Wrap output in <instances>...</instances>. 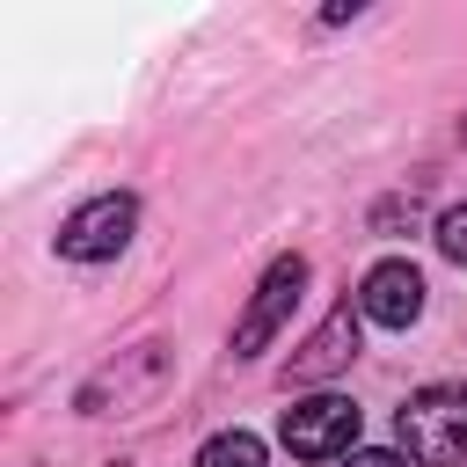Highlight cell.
Returning a JSON list of instances; mask_svg holds the SVG:
<instances>
[{
  "label": "cell",
  "instance_id": "obj_5",
  "mask_svg": "<svg viewBox=\"0 0 467 467\" xmlns=\"http://www.w3.org/2000/svg\"><path fill=\"white\" fill-rule=\"evenodd\" d=\"M161 372H168L161 343H139V350H124V365H102V372L80 387V409H88V416H109V401L124 409V401L153 394V387H161Z\"/></svg>",
  "mask_w": 467,
  "mask_h": 467
},
{
  "label": "cell",
  "instance_id": "obj_9",
  "mask_svg": "<svg viewBox=\"0 0 467 467\" xmlns=\"http://www.w3.org/2000/svg\"><path fill=\"white\" fill-rule=\"evenodd\" d=\"M438 248H445L452 263H467V204H452V212L438 219Z\"/></svg>",
  "mask_w": 467,
  "mask_h": 467
},
{
  "label": "cell",
  "instance_id": "obj_2",
  "mask_svg": "<svg viewBox=\"0 0 467 467\" xmlns=\"http://www.w3.org/2000/svg\"><path fill=\"white\" fill-rule=\"evenodd\" d=\"M277 438H285V452H292V460H336V452H350V445H358V401H343V394L292 401V409H285V423H277Z\"/></svg>",
  "mask_w": 467,
  "mask_h": 467
},
{
  "label": "cell",
  "instance_id": "obj_7",
  "mask_svg": "<svg viewBox=\"0 0 467 467\" xmlns=\"http://www.w3.org/2000/svg\"><path fill=\"white\" fill-rule=\"evenodd\" d=\"M358 358V314L350 306H336L299 350H292V365H285V387H314V379H328V372H343Z\"/></svg>",
  "mask_w": 467,
  "mask_h": 467
},
{
  "label": "cell",
  "instance_id": "obj_3",
  "mask_svg": "<svg viewBox=\"0 0 467 467\" xmlns=\"http://www.w3.org/2000/svg\"><path fill=\"white\" fill-rule=\"evenodd\" d=\"M299 292H306V255H277V263L263 270V285H255L241 328H234V358H255V350L285 328V314L299 306Z\"/></svg>",
  "mask_w": 467,
  "mask_h": 467
},
{
  "label": "cell",
  "instance_id": "obj_10",
  "mask_svg": "<svg viewBox=\"0 0 467 467\" xmlns=\"http://www.w3.org/2000/svg\"><path fill=\"white\" fill-rule=\"evenodd\" d=\"M350 467H401L394 452H350Z\"/></svg>",
  "mask_w": 467,
  "mask_h": 467
},
{
  "label": "cell",
  "instance_id": "obj_1",
  "mask_svg": "<svg viewBox=\"0 0 467 467\" xmlns=\"http://www.w3.org/2000/svg\"><path fill=\"white\" fill-rule=\"evenodd\" d=\"M416 467H460L467 460V387H423L394 416Z\"/></svg>",
  "mask_w": 467,
  "mask_h": 467
},
{
  "label": "cell",
  "instance_id": "obj_8",
  "mask_svg": "<svg viewBox=\"0 0 467 467\" xmlns=\"http://www.w3.org/2000/svg\"><path fill=\"white\" fill-rule=\"evenodd\" d=\"M197 467H263V438H255V431H219V438L197 452Z\"/></svg>",
  "mask_w": 467,
  "mask_h": 467
},
{
  "label": "cell",
  "instance_id": "obj_4",
  "mask_svg": "<svg viewBox=\"0 0 467 467\" xmlns=\"http://www.w3.org/2000/svg\"><path fill=\"white\" fill-rule=\"evenodd\" d=\"M131 226H139V204H131V197H95V204H80V212L58 226V255L102 263V255H117V248L131 241Z\"/></svg>",
  "mask_w": 467,
  "mask_h": 467
},
{
  "label": "cell",
  "instance_id": "obj_6",
  "mask_svg": "<svg viewBox=\"0 0 467 467\" xmlns=\"http://www.w3.org/2000/svg\"><path fill=\"white\" fill-rule=\"evenodd\" d=\"M358 314L379 321V328H409V321L423 314V270H416V263H379V270H365Z\"/></svg>",
  "mask_w": 467,
  "mask_h": 467
}]
</instances>
